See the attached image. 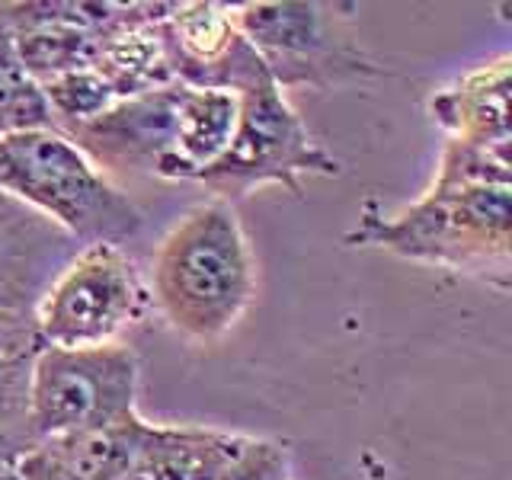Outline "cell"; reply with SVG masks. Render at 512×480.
<instances>
[{
  "label": "cell",
  "instance_id": "6da1fadb",
  "mask_svg": "<svg viewBox=\"0 0 512 480\" xmlns=\"http://www.w3.org/2000/svg\"><path fill=\"white\" fill-rule=\"evenodd\" d=\"M151 301L186 343L215 346L256 298V256L237 208L212 199L173 221L151 266Z\"/></svg>",
  "mask_w": 512,
  "mask_h": 480
},
{
  "label": "cell",
  "instance_id": "7a4b0ae2",
  "mask_svg": "<svg viewBox=\"0 0 512 480\" xmlns=\"http://www.w3.org/2000/svg\"><path fill=\"white\" fill-rule=\"evenodd\" d=\"M509 192L512 186L477 189L468 196L423 192L397 215H381L375 202H365L356 228L346 231V244L464 272L506 292L512 247Z\"/></svg>",
  "mask_w": 512,
  "mask_h": 480
},
{
  "label": "cell",
  "instance_id": "3957f363",
  "mask_svg": "<svg viewBox=\"0 0 512 480\" xmlns=\"http://www.w3.org/2000/svg\"><path fill=\"white\" fill-rule=\"evenodd\" d=\"M0 192L52 221L77 247L128 244L144 215L55 128L0 138Z\"/></svg>",
  "mask_w": 512,
  "mask_h": 480
},
{
  "label": "cell",
  "instance_id": "277c9868",
  "mask_svg": "<svg viewBox=\"0 0 512 480\" xmlns=\"http://www.w3.org/2000/svg\"><path fill=\"white\" fill-rule=\"evenodd\" d=\"M340 160L324 151L288 103L272 77H263L237 93L234 138L196 183L215 192L221 202H240L263 186H282L301 196L311 176H340Z\"/></svg>",
  "mask_w": 512,
  "mask_h": 480
},
{
  "label": "cell",
  "instance_id": "5b68a950",
  "mask_svg": "<svg viewBox=\"0 0 512 480\" xmlns=\"http://www.w3.org/2000/svg\"><path fill=\"white\" fill-rule=\"evenodd\" d=\"M151 308V288L132 256L116 244H87L45 285L32 308V327L42 346H109L144 324Z\"/></svg>",
  "mask_w": 512,
  "mask_h": 480
},
{
  "label": "cell",
  "instance_id": "8992f818",
  "mask_svg": "<svg viewBox=\"0 0 512 480\" xmlns=\"http://www.w3.org/2000/svg\"><path fill=\"white\" fill-rule=\"evenodd\" d=\"M234 20L282 93L311 87L333 90L381 74L346 29L336 4L250 0L234 4Z\"/></svg>",
  "mask_w": 512,
  "mask_h": 480
},
{
  "label": "cell",
  "instance_id": "52a82bcc",
  "mask_svg": "<svg viewBox=\"0 0 512 480\" xmlns=\"http://www.w3.org/2000/svg\"><path fill=\"white\" fill-rule=\"evenodd\" d=\"M138 356L132 346H39L29 365V420L48 442L138 410Z\"/></svg>",
  "mask_w": 512,
  "mask_h": 480
},
{
  "label": "cell",
  "instance_id": "ba28073f",
  "mask_svg": "<svg viewBox=\"0 0 512 480\" xmlns=\"http://www.w3.org/2000/svg\"><path fill=\"white\" fill-rule=\"evenodd\" d=\"M173 77L189 90L240 93L256 80L269 77L253 45L240 36L234 4L218 0H183L170 4L160 20Z\"/></svg>",
  "mask_w": 512,
  "mask_h": 480
},
{
  "label": "cell",
  "instance_id": "9c48e42d",
  "mask_svg": "<svg viewBox=\"0 0 512 480\" xmlns=\"http://www.w3.org/2000/svg\"><path fill=\"white\" fill-rule=\"evenodd\" d=\"M186 87H167L116 100L103 116L64 132L74 148L109 180L119 176H157V164L173 148L176 112Z\"/></svg>",
  "mask_w": 512,
  "mask_h": 480
},
{
  "label": "cell",
  "instance_id": "30bf717a",
  "mask_svg": "<svg viewBox=\"0 0 512 480\" xmlns=\"http://www.w3.org/2000/svg\"><path fill=\"white\" fill-rule=\"evenodd\" d=\"M509 55L464 71L429 100V116L445 138L509 148Z\"/></svg>",
  "mask_w": 512,
  "mask_h": 480
},
{
  "label": "cell",
  "instance_id": "8fae6325",
  "mask_svg": "<svg viewBox=\"0 0 512 480\" xmlns=\"http://www.w3.org/2000/svg\"><path fill=\"white\" fill-rule=\"evenodd\" d=\"M250 439L244 432L157 423L151 445L122 480H221Z\"/></svg>",
  "mask_w": 512,
  "mask_h": 480
},
{
  "label": "cell",
  "instance_id": "7c38bea8",
  "mask_svg": "<svg viewBox=\"0 0 512 480\" xmlns=\"http://www.w3.org/2000/svg\"><path fill=\"white\" fill-rule=\"evenodd\" d=\"M237 128V96L228 90H183L176 112L173 148L157 164V180H189L199 176L228 151Z\"/></svg>",
  "mask_w": 512,
  "mask_h": 480
},
{
  "label": "cell",
  "instance_id": "4fadbf2b",
  "mask_svg": "<svg viewBox=\"0 0 512 480\" xmlns=\"http://www.w3.org/2000/svg\"><path fill=\"white\" fill-rule=\"evenodd\" d=\"M167 10L170 4H151L141 20L125 23L103 36L93 71L106 80L119 100L180 87L167 58L164 32H160V20L167 16Z\"/></svg>",
  "mask_w": 512,
  "mask_h": 480
},
{
  "label": "cell",
  "instance_id": "5bb4252c",
  "mask_svg": "<svg viewBox=\"0 0 512 480\" xmlns=\"http://www.w3.org/2000/svg\"><path fill=\"white\" fill-rule=\"evenodd\" d=\"M154 429L157 423L144 420L135 410L119 416V420L48 439L45 445L68 461L84 480H122L141 461L144 448L154 439Z\"/></svg>",
  "mask_w": 512,
  "mask_h": 480
},
{
  "label": "cell",
  "instance_id": "9a60e30c",
  "mask_svg": "<svg viewBox=\"0 0 512 480\" xmlns=\"http://www.w3.org/2000/svg\"><path fill=\"white\" fill-rule=\"evenodd\" d=\"M493 186H512L509 148L445 138L436 176H432V186L426 192H436V196H468V192Z\"/></svg>",
  "mask_w": 512,
  "mask_h": 480
},
{
  "label": "cell",
  "instance_id": "2e32d148",
  "mask_svg": "<svg viewBox=\"0 0 512 480\" xmlns=\"http://www.w3.org/2000/svg\"><path fill=\"white\" fill-rule=\"evenodd\" d=\"M52 128L42 87L32 80L16 52L13 32L0 23V138Z\"/></svg>",
  "mask_w": 512,
  "mask_h": 480
},
{
  "label": "cell",
  "instance_id": "e0dca14e",
  "mask_svg": "<svg viewBox=\"0 0 512 480\" xmlns=\"http://www.w3.org/2000/svg\"><path fill=\"white\" fill-rule=\"evenodd\" d=\"M39 87L45 96L48 116H52V128L61 135L71 132L77 125L93 122L96 116H103V112L119 100V96L112 93V87L93 68L58 74Z\"/></svg>",
  "mask_w": 512,
  "mask_h": 480
},
{
  "label": "cell",
  "instance_id": "ac0fdd59",
  "mask_svg": "<svg viewBox=\"0 0 512 480\" xmlns=\"http://www.w3.org/2000/svg\"><path fill=\"white\" fill-rule=\"evenodd\" d=\"M29 365L32 356L0 359V471L39 445L29 420Z\"/></svg>",
  "mask_w": 512,
  "mask_h": 480
},
{
  "label": "cell",
  "instance_id": "d6986e66",
  "mask_svg": "<svg viewBox=\"0 0 512 480\" xmlns=\"http://www.w3.org/2000/svg\"><path fill=\"white\" fill-rule=\"evenodd\" d=\"M221 480H292V455L288 445L276 439L253 436L247 452Z\"/></svg>",
  "mask_w": 512,
  "mask_h": 480
},
{
  "label": "cell",
  "instance_id": "ffe728a7",
  "mask_svg": "<svg viewBox=\"0 0 512 480\" xmlns=\"http://www.w3.org/2000/svg\"><path fill=\"white\" fill-rule=\"evenodd\" d=\"M13 471L20 480H84L68 461L58 458L45 442H39L32 452H26L13 464Z\"/></svg>",
  "mask_w": 512,
  "mask_h": 480
},
{
  "label": "cell",
  "instance_id": "44dd1931",
  "mask_svg": "<svg viewBox=\"0 0 512 480\" xmlns=\"http://www.w3.org/2000/svg\"><path fill=\"white\" fill-rule=\"evenodd\" d=\"M0 480H20V477H16L13 468H7V471H0Z\"/></svg>",
  "mask_w": 512,
  "mask_h": 480
}]
</instances>
